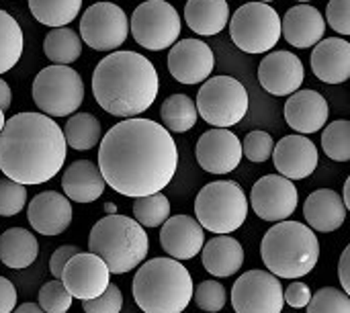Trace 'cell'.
<instances>
[{"instance_id":"cell-50","label":"cell","mask_w":350,"mask_h":313,"mask_svg":"<svg viewBox=\"0 0 350 313\" xmlns=\"http://www.w3.org/2000/svg\"><path fill=\"white\" fill-rule=\"evenodd\" d=\"M342 199H345V205L350 211V176L345 180V191H342Z\"/></svg>"},{"instance_id":"cell-10","label":"cell","mask_w":350,"mask_h":313,"mask_svg":"<svg viewBox=\"0 0 350 313\" xmlns=\"http://www.w3.org/2000/svg\"><path fill=\"white\" fill-rule=\"evenodd\" d=\"M248 90L232 76H213L199 88L197 109L205 123L213 127H234L248 113Z\"/></svg>"},{"instance_id":"cell-5","label":"cell","mask_w":350,"mask_h":313,"mask_svg":"<svg viewBox=\"0 0 350 313\" xmlns=\"http://www.w3.org/2000/svg\"><path fill=\"white\" fill-rule=\"evenodd\" d=\"M260 258L279 279L295 281L318 267L320 242L310 226L285 219L265 234L260 242Z\"/></svg>"},{"instance_id":"cell-15","label":"cell","mask_w":350,"mask_h":313,"mask_svg":"<svg viewBox=\"0 0 350 313\" xmlns=\"http://www.w3.org/2000/svg\"><path fill=\"white\" fill-rule=\"evenodd\" d=\"M62 283L74 299L88 301L107 291L111 285V271L107 262L92 252H78L70 258L62 273Z\"/></svg>"},{"instance_id":"cell-13","label":"cell","mask_w":350,"mask_h":313,"mask_svg":"<svg viewBox=\"0 0 350 313\" xmlns=\"http://www.w3.org/2000/svg\"><path fill=\"white\" fill-rule=\"evenodd\" d=\"M285 291L271 271H248L232 287V308L236 313H281Z\"/></svg>"},{"instance_id":"cell-54","label":"cell","mask_w":350,"mask_h":313,"mask_svg":"<svg viewBox=\"0 0 350 313\" xmlns=\"http://www.w3.org/2000/svg\"><path fill=\"white\" fill-rule=\"evenodd\" d=\"M258 2H267V4H269V2H273V0H258Z\"/></svg>"},{"instance_id":"cell-33","label":"cell","mask_w":350,"mask_h":313,"mask_svg":"<svg viewBox=\"0 0 350 313\" xmlns=\"http://www.w3.org/2000/svg\"><path fill=\"white\" fill-rule=\"evenodd\" d=\"M23 29L12 14L0 10V76L10 72L23 55Z\"/></svg>"},{"instance_id":"cell-51","label":"cell","mask_w":350,"mask_h":313,"mask_svg":"<svg viewBox=\"0 0 350 313\" xmlns=\"http://www.w3.org/2000/svg\"><path fill=\"white\" fill-rule=\"evenodd\" d=\"M4 125H6V119H4V109L0 107V133H2V129H4Z\"/></svg>"},{"instance_id":"cell-41","label":"cell","mask_w":350,"mask_h":313,"mask_svg":"<svg viewBox=\"0 0 350 313\" xmlns=\"http://www.w3.org/2000/svg\"><path fill=\"white\" fill-rule=\"evenodd\" d=\"M242 150H244V156L250 162L262 164V162H267L273 156V152H275V139L267 131H250L244 137V141H242Z\"/></svg>"},{"instance_id":"cell-4","label":"cell","mask_w":350,"mask_h":313,"mask_svg":"<svg viewBox=\"0 0 350 313\" xmlns=\"http://www.w3.org/2000/svg\"><path fill=\"white\" fill-rule=\"evenodd\" d=\"M133 299L144 313H183L193 301V279L176 258H152L133 277Z\"/></svg>"},{"instance_id":"cell-37","label":"cell","mask_w":350,"mask_h":313,"mask_svg":"<svg viewBox=\"0 0 350 313\" xmlns=\"http://www.w3.org/2000/svg\"><path fill=\"white\" fill-rule=\"evenodd\" d=\"M308 313H350V295L345 289L322 287L312 295Z\"/></svg>"},{"instance_id":"cell-19","label":"cell","mask_w":350,"mask_h":313,"mask_svg":"<svg viewBox=\"0 0 350 313\" xmlns=\"http://www.w3.org/2000/svg\"><path fill=\"white\" fill-rule=\"evenodd\" d=\"M27 221L41 236H59L72 223V203L57 191H43L27 205Z\"/></svg>"},{"instance_id":"cell-16","label":"cell","mask_w":350,"mask_h":313,"mask_svg":"<svg viewBox=\"0 0 350 313\" xmlns=\"http://www.w3.org/2000/svg\"><path fill=\"white\" fill-rule=\"evenodd\" d=\"M199 166L209 174L234 172L244 156L242 141L226 127H213L205 131L195 148Z\"/></svg>"},{"instance_id":"cell-7","label":"cell","mask_w":350,"mask_h":313,"mask_svg":"<svg viewBox=\"0 0 350 313\" xmlns=\"http://www.w3.org/2000/svg\"><path fill=\"white\" fill-rule=\"evenodd\" d=\"M250 201L234 180H215L205 185L195 199V215L203 230L226 236L240 230L248 217Z\"/></svg>"},{"instance_id":"cell-12","label":"cell","mask_w":350,"mask_h":313,"mask_svg":"<svg viewBox=\"0 0 350 313\" xmlns=\"http://www.w3.org/2000/svg\"><path fill=\"white\" fill-rule=\"evenodd\" d=\"M129 35V21L115 2H94L80 18L82 41L96 51H115Z\"/></svg>"},{"instance_id":"cell-36","label":"cell","mask_w":350,"mask_h":313,"mask_svg":"<svg viewBox=\"0 0 350 313\" xmlns=\"http://www.w3.org/2000/svg\"><path fill=\"white\" fill-rule=\"evenodd\" d=\"M322 150L334 162H350V121L336 119L322 133Z\"/></svg>"},{"instance_id":"cell-14","label":"cell","mask_w":350,"mask_h":313,"mask_svg":"<svg viewBox=\"0 0 350 313\" xmlns=\"http://www.w3.org/2000/svg\"><path fill=\"white\" fill-rule=\"evenodd\" d=\"M299 203L297 187L283 174H267L258 178L250 191L252 211L269 223L289 219Z\"/></svg>"},{"instance_id":"cell-8","label":"cell","mask_w":350,"mask_h":313,"mask_svg":"<svg viewBox=\"0 0 350 313\" xmlns=\"http://www.w3.org/2000/svg\"><path fill=\"white\" fill-rule=\"evenodd\" d=\"M230 37L244 53H269L283 37V18L267 2H246L230 16Z\"/></svg>"},{"instance_id":"cell-45","label":"cell","mask_w":350,"mask_h":313,"mask_svg":"<svg viewBox=\"0 0 350 313\" xmlns=\"http://www.w3.org/2000/svg\"><path fill=\"white\" fill-rule=\"evenodd\" d=\"M78 252H82L78 246H72V244L59 246V248L51 254V258H49V271H51V275H53L55 279H62V273H64L66 264H68L70 258L76 256Z\"/></svg>"},{"instance_id":"cell-20","label":"cell","mask_w":350,"mask_h":313,"mask_svg":"<svg viewBox=\"0 0 350 313\" xmlns=\"http://www.w3.org/2000/svg\"><path fill=\"white\" fill-rule=\"evenodd\" d=\"M273 160L279 174H283L289 180H304L316 172L320 154L316 144L299 133L285 135L279 144H275Z\"/></svg>"},{"instance_id":"cell-47","label":"cell","mask_w":350,"mask_h":313,"mask_svg":"<svg viewBox=\"0 0 350 313\" xmlns=\"http://www.w3.org/2000/svg\"><path fill=\"white\" fill-rule=\"evenodd\" d=\"M338 279H340L342 289L350 295V244L345 248V252L340 254V260H338Z\"/></svg>"},{"instance_id":"cell-3","label":"cell","mask_w":350,"mask_h":313,"mask_svg":"<svg viewBox=\"0 0 350 313\" xmlns=\"http://www.w3.org/2000/svg\"><path fill=\"white\" fill-rule=\"evenodd\" d=\"M160 88L154 64L137 51H113L92 72V94L103 111L115 117L146 113Z\"/></svg>"},{"instance_id":"cell-55","label":"cell","mask_w":350,"mask_h":313,"mask_svg":"<svg viewBox=\"0 0 350 313\" xmlns=\"http://www.w3.org/2000/svg\"><path fill=\"white\" fill-rule=\"evenodd\" d=\"M203 313H207V312H203Z\"/></svg>"},{"instance_id":"cell-24","label":"cell","mask_w":350,"mask_h":313,"mask_svg":"<svg viewBox=\"0 0 350 313\" xmlns=\"http://www.w3.org/2000/svg\"><path fill=\"white\" fill-rule=\"evenodd\" d=\"M326 33V18L316 6L299 2L285 12L283 18V37L287 43L299 49L318 45Z\"/></svg>"},{"instance_id":"cell-48","label":"cell","mask_w":350,"mask_h":313,"mask_svg":"<svg viewBox=\"0 0 350 313\" xmlns=\"http://www.w3.org/2000/svg\"><path fill=\"white\" fill-rule=\"evenodd\" d=\"M10 100H12V94H10V86L0 78V107L6 111L10 107Z\"/></svg>"},{"instance_id":"cell-39","label":"cell","mask_w":350,"mask_h":313,"mask_svg":"<svg viewBox=\"0 0 350 313\" xmlns=\"http://www.w3.org/2000/svg\"><path fill=\"white\" fill-rule=\"evenodd\" d=\"M27 205V189L25 185L0 178V217H12L18 215Z\"/></svg>"},{"instance_id":"cell-38","label":"cell","mask_w":350,"mask_h":313,"mask_svg":"<svg viewBox=\"0 0 350 313\" xmlns=\"http://www.w3.org/2000/svg\"><path fill=\"white\" fill-rule=\"evenodd\" d=\"M39 305L43 308V312L47 313H66L72 308V293L66 289V285L62 283V279H53L47 281L41 289H39Z\"/></svg>"},{"instance_id":"cell-9","label":"cell","mask_w":350,"mask_h":313,"mask_svg":"<svg viewBox=\"0 0 350 313\" xmlns=\"http://www.w3.org/2000/svg\"><path fill=\"white\" fill-rule=\"evenodd\" d=\"M33 100L49 117H68L84 100L82 76L62 64L47 66L33 80Z\"/></svg>"},{"instance_id":"cell-29","label":"cell","mask_w":350,"mask_h":313,"mask_svg":"<svg viewBox=\"0 0 350 313\" xmlns=\"http://www.w3.org/2000/svg\"><path fill=\"white\" fill-rule=\"evenodd\" d=\"M39 256L37 238L25 228H10L0 236V262L12 271L29 269Z\"/></svg>"},{"instance_id":"cell-40","label":"cell","mask_w":350,"mask_h":313,"mask_svg":"<svg viewBox=\"0 0 350 313\" xmlns=\"http://www.w3.org/2000/svg\"><path fill=\"white\" fill-rule=\"evenodd\" d=\"M193 299L197 303V308L201 312L207 313H217L226 308L228 301V293L224 289V285H219L217 281H203L197 285Z\"/></svg>"},{"instance_id":"cell-43","label":"cell","mask_w":350,"mask_h":313,"mask_svg":"<svg viewBox=\"0 0 350 313\" xmlns=\"http://www.w3.org/2000/svg\"><path fill=\"white\" fill-rule=\"evenodd\" d=\"M326 23L338 35H350V0H330L326 6Z\"/></svg>"},{"instance_id":"cell-34","label":"cell","mask_w":350,"mask_h":313,"mask_svg":"<svg viewBox=\"0 0 350 313\" xmlns=\"http://www.w3.org/2000/svg\"><path fill=\"white\" fill-rule=\"evenodd\" d=\"M82 0H29L31 14L45 27H66L80 12Z\"/></svg>"},{"instance_id":"cell-27","label":"cell","mask_w":350,"mask_h":313,"mask_svg":"<svg viewBox=\"0 0 350 313\" xmlns=\"http://www.w3.org/2000/svg\"><path fill=\"white\" fill-rule=\"evenodd\" d=\"M201 254H203V269L217 279L234 277L244 264L242 244L228 234L209 240L203 246Z\"/></svg>"},{"instance_id":"cell-52","label":"cell","mask_w":350,"mask_h":313,"mask_svg":"<svg viewBox=\"0 0 350 313\" xmlns=\"http://www.w3.org/2000/svg\"><path fill=\"white\" fill-rule=\"evenodd\" d=\"M107 211H109V213H117V209H115V205H111V203L107 205Z\"/></svg>"},{"instance_id":"cell-42","label":"cell","mask_w":350,"mask_h":313,"mask_svg":"<svg viewBox=\"0 0 350 313\" xmlns=\"http://www.w3.org/2000/svg\"><path fill=\"white\" fill-rule=\"evenodd\" d=\"M84 313H121L123 310V293L117 285H109L107 291L94 299L82 301Z\"/></svg>"},{"instance_id":"cell-11","label":"cell","mask_w":350,"mask_h":313,"mask_svg":"<svg viewBox=\"0 0 350 313\" xmlns=\"http://www.w3.org/2000/svg\"><path fill=\"white\" fill-rule=\"evenodd\" d=\"M131 35L150 51L168 49L180 35V16L166 0H146L131 14Z\"/></svg>"},{"instance_id":"cell-25","label":"cell","mask_w":350,"mask_h":313,"mask_svg":"<svg viewBox=\"0 0 350 313\" xmlns=\"http://www.w3.org/2000/svg\"><path fill=\"white\" fill-rule=\"evenodd\" d=\"M347 211L349 209L345 205V199L332 189L314 191L304 203V215L308 226L314 232L322 234L340 230L347 221Z\"/></svg>"},{"instance_id":"cell-46","label":"cell","mask_w":350,"mask_h":313,"mask_svg":"<svg viewBox=\"0 0 350 313\" xmlns=\"http://www.w3.org/2000/svg\"><path fill=\"white\" fill-rule=\"evenodd\" d=\"M14 308H16V289L6 277H0V313H12Z\"/></svg>"},{"instance_id":"cell-44","label":"cell","mask_w":350,"mask_h":313,"mask_svg":"<svg viewBox=\"0 0 350 313\" xmlns=\"http://www.w3.org/2000/svg\"><path fill=\"white\" fill-rule=\"evenodd\" d=\"M312 289L301 283V281H293L291 285H287L285 289V303L293 310H301V308H308V303L312 301Z\"/></svg>"},{"instance_id":"cell-18","label":"cell","mask_w":350,"mask_h":313,"mask_svg":"<svg viewBox=\"0 0 350 313\" xmlns=\"http://www.w3.org/2000/svg\"><path fill=\"white\" fill-rule=\"evenodd\" d=\"M304 80H306V70L301 59L285 49L265 55L258 66L260 86L275 96H291L301 88Z\"/></svg>"},{"instance_id":"cell-32","label":"cell","mask_w":350,"mask_h":313,"mask_svg":"<svg viewBox=\"0 0 350 313\" xmlns=\"http://www.w3.org/2000/svg\"><path fill=\"white\" fill-rule=\"evenodd\" d=\"M100 121L90 115V113H76L72 115L68 121H66V127H64V135H66V141L72 150H78V152H86V150H92L100 139Z\"/></svg>"},{"instance_id":"cell-49","label":"cell","mask_w":350,"mask_h":313,"mask_svg":"<svg viewBox=\"0 0 350 313\" xmlns=\"http://www.w3.org/2000/svg\"><path fill=\"white\" fill-rule=\"evenodd\" d=\"M12 313H47V312H43V308H41L39 303H23V305H18V308H16Z\"/></svg>"},{"instance_id":"cell-2","label":"cell","mask_w":350,"mask_h":313,"mask_svg":"<svg viewBox=\"0 0 350 313\" xmlns=\"http://www.w3.org/2000/svg\"><path fill=\"white\" fill-rule=\"evenodd\" d=\"M68 141L45 113H16L0 133V170L25 187L51 180L66 162Z\"/></svg>"},{"instance_id":"cell-53","label":"cell","mask_w":350,"mask_h":313,"mask_svg":"<svg viewBox=\"0 0 350 313\" xmlns=\"http://www.w3.org/2000/svg\"><path fill=\"white\" fill-rule=\"evenodd\" d=\"M297 2H304V4H308V2H312V0H297Z\"/></svg>"},{"instance_id":"cell-23","label":"cell","mask_w":350,"mask_h":313,"mask_svg":"<svg viewBox=\"0 0 350 313\" xmlns=\"http://www.w3.org/2000/svg\"><path fill=\"white\" fill-rule=\"evenodd\" d=\"M312 72L326 84H342L350 78V41L322 39L312 51Z\"/></svg>"},{"instance_id":"cell-22","label":"cell","mask_w":350,"mask_h":313,"mask_svg":"<svg viewBox=\"0 0 350 313\" xmlns=\"http://www.w3.org/2000/svg\"><path fill=\"white\" fill-rule=\"evenodd\" d=\"M285 121L297 133L320 131L330 115L326 98L316 90H297L285 103Z\"/></svg>"},{"instance_id":"cell-6","label":"cell","mask_w":350,"mask_h":313,"mask_svg":"<svg viewBox=\"0 0 350 313\" xmlns=\"http://www.w3.org/2000/svg\"><path fill=\"white\" fill-rule=\"evenodd\" d=\"M88 250L107 262L111 275H125L146 260L150 240L135 217L111 213L92 226Z\"/></svg>"},{"instance_id":"cell-31","label":"cell","mask_w":350,"mask_h":313,"mask_svg":"<svg viewBox=\"0 0 350 313\" xmlns=\"http://www.w3.org/2000/svg\"><path fill=\"white\" fill-rule=\"evenodd\" d=\"M160 119L168 131L185 133V131L193 129L199 119L197 103H193L187 94H172L162 103Z\"/></svg>"},{"instance_id":"cell-17","label":"cell","mask_w":350,"mask_h":313,"mask_svg":"<svg viewBox=\"0 0 350 313\" xmlns=\"http://www.w3.org/2000/svg\"><path fill=\"white\" fill-rule=\"evenodd\" d=\"M215 55L201 39H180L170 47L168 72L180 84H201L213 72Z\"/></svg>"},{"instance_id":"cell-35","label":"cell","mask_w":350,"mask_h":313,"mask_svg":"<svg viewBox=\"0 0 350 313\" xmlns=\"http://www.w3.org/2000/svg\"><path fill=\"white\" fill-rule=\"evenodd\" d=\"M133 217L144 228H160L170 217V201L162 193L137 197L133 203Z\"/></svg>"},{"instance_id":"cell-21","label":"cell","mask_w":350,"mask_h":313,"mask_svg":"<svg viewBox=\"0 0 350 313\" xmlns=\"http://www.w3.org/2000/svg\"><path fill=\"white\" fill-rule=\"evenodd\" d=\"M160 246L170 258L191 260L205 246L203 226L191 215H172L162 226Z\"/></svg>"},{"instance_id":"cell-30","label":"cell","mask_w":350,"mask_h":313,"mask_svg":"<svg viewBox=\"0 0 350 313\" xmlns=\"http://www.w3.org/2000/svg\"><path fill=\"white\" fill-rule=\"evenodd\" d=\"M43 51L53 64L68 66L82 55V39L70 27H55L45 35Z\"/></svg>"},{"instance_id":"cell-1","label":"cell","mask_w":350,"mask_h":313,"mask_svg":"<svg viewBox=\"0 0 350 313\" xmlns=\"http://www.w3.org/2000/svg\"><path fill=\"white\" fill-rule=\"evenodd\" d=\"M98 168L115 193L146 197L162 193L178 168V150L170 131L142 117L113 125L98 148Z\"/></svg>"},{"instance_id":"cell-28","label":"cell","mask_w":350,"mask_h":313,"mask_svg":"<svg viewBox=\"0 0 350 313\" xmlns=\"http://www.w3.org/2000/svg\"><path fill=\"white\" fill-rule=\"evenodd\" d=\"M185 21L197 35H217L230 23L228 0H189L185 4Z\"/></svg>"},{"instance_id":"cell-26","label":"cell","mask_w":350,"mask_h":313,"mask_svg":"<svg viewBox=\"0 0 350 313\" xmlns=\"http://www.w3.org/2000/svg\"><path fill=\"white\" fill-rule=\"evenodd\" d=\"M62 187H64V195L70 201L86 205V203H94L96 199L103 197L107 180L94 162L76 160L66 168V172L62 176Z\"/></svg>"}]
</instances>
